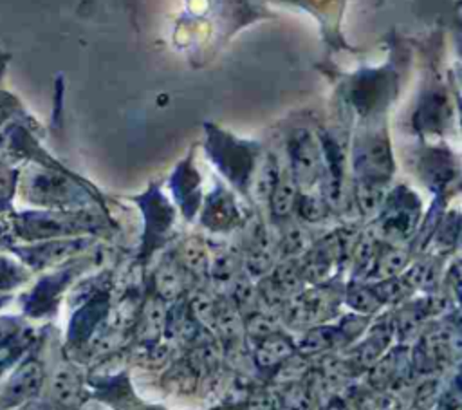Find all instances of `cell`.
<instances>
[{
  "label": "cell",
  "mask_w": 462,
  "mask_h": 410,
  "mask_svg": "<svg viewBox=\"0 0 462 410\" xmlns=\"http://www.w3.org/2000/svg\"><path fill=\"white\" fill-rule=\"evenodd\" d=\"M43 367L38 359L29 358L20 367L14 368L11 377L7 379L5 387L0 392V410L16 406L32 399L42 385H43Z\"/></svg>",
  "instance_id": "6da1fadb"
},
{
  "label": "cell",
  "mask_w": 462,
  "mask_h": 410,
  "mask_svg": "<svg viewBox=\"0 0 462 410\" xmlns=\"http://www.w3.org/2000/svg\"><path fill=\"white\" fill-rule=\"evenodd\" d=\"M363 182L383 184L392 175V154L384 139H368L356 155Z\"/></svg>",
  "instance_id": "7a4b0ae2"
},
{
  "label": "cell",
  "mask_w": 462,
  "mask_h": 410,
  "mask_svg": "<svg viewBox=\"0 0 462 410\" xmlns=\"http://www.w3.org/2000/svg\"><path fill=\"white\" fill-rule=\"evenodd\" d=\"M334 309V302L321 293H298L289 298L287 320L294 325H319Z\"/></svg>",
  "instance_id": "3957f363"
},
{
  "label": "cell",
  "mask_w": 462,
  "mask_h": 410,
  "mask_svg": "<svg viewBox=\"0 0 462 410\" xmlns=\"http://www.w3.org/2000/svg\"><path fill=\"white\" fill-rule=\"evenodd\" d=\"M49 396L60 408H76L81 403L83 383L81 376L74 367H60L51 379Z\"/></svg>",
  "instance_id": "277c9868"
},
{
  "label": "cell",
  "mask_w": 462,
  "mask_h": 410,
  "mask_svg": "<svg viewBox=\"0 0 462 410\" xmlns=\"http://www.w3.org/2000/svg\"><path fill=\"white\" fill-rule=\"evenodd\" d=\"M292 179L303 184H310L318 175L319 154L316 143L309 135H301L292 144Z\"/></svg>",
  "instance_id": "5b68a950"
},
{
  "label": "cell",
  "mask_w": 462,
  "mask_h": 410,
  "mask_svg": "<svg viewBox=\"0 0 462 410\" xmlns=\"http://www.w3.org/2000/svg\"><path fill=\"white\" fill-rule=\"evenodd\" d=\"M294 350L296 347L292 345V341L278 331L274 334H269L258 340L254 349V361L258 367H263V368L278 367L285 363L289 358H292Z\"/></svg>",
  "instance_id": "8992f818"
},
{
  "label": "cell",
  "mask_w": 462,
  "mask_h": 410,
  "mask_svg": "<svg viewBox=\"0 0 462 410\" xmlns=\"http://www.w3.org/2000/svg\"><path fill=\"white\" fill-rule=\"evenodd\" d=\"M213 329L229 340H236L244 334V320L242 312L236 309L233 302H218L215 312Z\"/></svg>",
  "instance_id": "52a82bcc"
},
{
  "label": "cell",
  "mask_w": 462,
  "mask_h": 410,
  "mask_svg": "<svg viewBox=\"0 0 462 410\" xmlns=\"http://www.w3.org/2000/svg\"><path fill=\"white\" fill-rule=\"evenodd\" d=\"M164 320H166L164 302L161 298L148 300L141 314V325H139L141 334L148 340H155L164 327Z\"/></svg>",
  "instance_id": "ba28073f"
},
{
  "label": "cell",
  "mask_w": 462,
  "mask_h": 410,
  "mask_svg": "<svg viewBox=\"0 0 462 410\" xmlns=\"http://www.w3.org/2000/svg\"><path fill=\"white\" fill-rule=\"evenodd\" d=\"M296 199V181L292 177H280L271 190V206L273 213L278 217H285Z\"/></svg>",
  "instance_id": "9c48e42d"
},
{
  "label": "cell",
  "mask_w": 462,
  "mask_h": 410,
  "mask_svg": "<svg viewBox=\"0 0 462 410\" xmlns=\"http://www.w3.org/2000/svg\"><path fill=\"white\" fill-rule=\"evenodd\" d=\"M336 329L325 327V325H314L312 329L307 331L305 338H301L300 350L305 354L312 352H321L336 343Z\"/></svg>",
  "instance_id": "30bf717a"
},
{
  "label": "cell",
  "mask_w": 462,
  "mask_h": 410,
  "mask_svg": "<svg viewBox=\"0 0 462 410\" xmlns=\"http://www.w3.org/2000/svg\"><path fill=\"white\" fill-rule=\"evenodd\" d=\"M155 287H157V298L161 300H171L177 298L182 291V278L179 271L173 266H162L157 273L155 278Z\"/></svg>",
  "instance_id": "8fae6325"
},
{
  "label": "cell",
  "mask_w": 462,
  "mask_h": 410,
  "mask_svg": "<svg viewBox=\"0 0 462 410\" xmlns=\"http://www.w3.org/2000/svg\"><path fill=\"white\" fill-rule=\"evenodd\" d=\"M274 332H278L276 320L267 312L254 311V312L247 314V318L244 320V334L254 338L256 341L269 334H274Z\"/></svg>",
  "instance_id": "7c38bea8"
},
{
  "label": "cell",
  "mask_w": 462,
  "mask_h": 410,
  "mask_svg": "<svg viewBox=\"0 0 462 410\" xmlns=\"http://www.w3.org/2000/svg\"><path fill=\"white\" fill-rule=\"evenodd\" d=\"M406 264V256L401 251H388L386 255H381L377 258L375 269H374V276H377V280H388L392 278L395 273H399Z\"/></svg>",
  "instance_id": "4fadbf2b"
},
{
  "label": "cell",
  "mask_w": 462,
  "mask_h": 410,
  "mask_svg": "<svg viewBox=\"0 0 462 410\" xmlns=\"http://www.w3.org/2000/svg\"><path fill=\"white\" fill-rule=\"evenodd\" d=\"M348 303L352 309H356L359 312H366V314L375 312L383 305V302L377 298L374 289H365V287H357V289L350 291Z\"/></svg>",
  "instance_id": "5bb4252c"
},
{
  "label": "cell",
  "mask_w": 462,
  "mask_h": 410,
  "mask_svg": "<svg viewBox=\"0 0 462 410\" xmlns=\"http://www.w3.org/2000/svg\"><path fill=\"white\" fill-rule=\"evenodd\" d=\"M20 321L13 316H0V349L7 347L20 334Z\"/></svg>",
  "instance_id": "9a60e30c"
},
{
  "label": "cell",
  "mask_w": 462,
  "mask_h": 410,
  "mask_svg": "<svg viewBox=\"0 0 462 410\" xmlns=\"http://www.w3.org/2000/svg\"><path fill=\"white\" fill-rule=\"evenodd\" d=\"M18 280V271L14 266H11L7 260H2L0 258V289L4 287H11Z\"/></svg>",
  "instance_id": "2e32d148"
},
{
  "label": "cell",
  "mask_w": 462,
  "mask_h": 410,
  "mask_svg": "<svg viewBox=\"0 0 462 410\" xmlns=\"http://www.w3.org/2000/svg\"><path fill=\"white\" fill-rule=\"evenodd\" d=\"M22 410H51V406L42 401H29L22 406Z\"/></svg>",
  "instance_id": "e0dca14e"
},
{
  "label": "cell",
  "mask_w": 462,
  "mask_h": 410,
  "mask_svg": "<svg viewBox=\"0 0 462 410\" xmlns=\"http://www.w3.org/2000/svg\"><path fill=\"white\" fill-rule=\"evenodd\" d=\"M16 352H18V350H14V352H13L9 358H5V359H2V361H0V376H2V372H4V370L9 367V365H11V361L14 359V354H16Z\"/></svg>",
  "instance_id": "ac0fdd59"
}]
</instances>
